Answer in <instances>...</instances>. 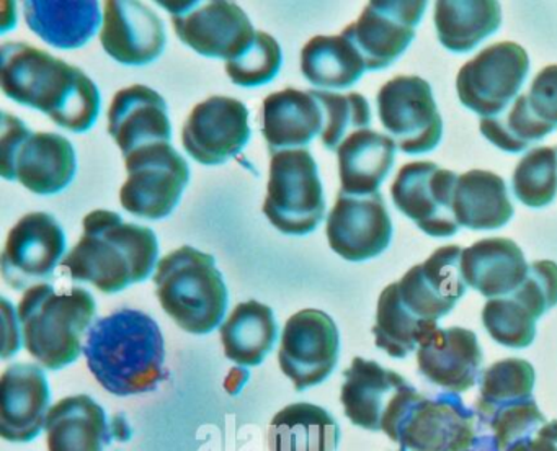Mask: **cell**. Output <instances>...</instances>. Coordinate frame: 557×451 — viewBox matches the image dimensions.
Masks as SVG:
<instances>
[{
  "mask_svg": "<svg viewBox=\"0 0 557 451\" xmlns=\"http://www.w3.org/2000/svg\"><path fill=\"white\" fill-rule=\"evenodd\" d=\"M344 376L341 401L348 420L364 430L384 431L393 440L419 391L399 373L361 356L354 358Z\"/></svg>",
  "mask_w": 557,
  "mask_h": 451,
  "instance_id": "9c48e42d",
  "label": "cell"
},
{
  "mask_svg": "<svg viewBox=\"0 0 557 451\" xmlns=\"http://www.w3.org/2000/svg\"><path fill=\"white\" fill-rule=\"evenodd\" d=\"M393 441L403 451H469L475 441V412L456 392L432 399L419 392L400 418Z\"/></svg>",
  "mask_w": 557,
  "mask_h": 451,
  "instance_id": "5bb4252c",
  "label": "cell"
},
{
  "mask_svg": "<svg viewBox=\"0 0 557 451\" xmlns=\"http://www.w3.org/2000/svg\"><path fill=\"white\" fill-rule=\"evenodd\" d=\"M417 363L423 378L448 392H466L481 379L484 353L478 336L462 327L426 333L417 349Z\"/></svg>",
  "mask_w": 557,
  "mask_h": 451,
  "instance_id": "d4e9b609",
  "label": "cell"
},
{
  "mask_svg": "<svg viewBox=\"0 0 557 451\" xmlns=\"http://www.w3.org/2000/svg\"><path fill=\"white\" fill-rule=\"evenodd\" d=\"M262 209L272 226L288 235L311 234L324 221V190L318 163L308 149L272 154Z\"/></svg>",
  "mask_w": 557,
  "mask_h": 451,
  "instance_id": "52a82bcc",
  "label": "cell"
},
{
  "mask_svg": "<svg viewBox=\"0 0 557 451\" xmlns=\"http://www.w3.org/2000/svg\"><path fill=\"white\" fill-rule=\"evenodd\" d=\"M553 131L556 130L533 113L528 95H518L504 113L481 121L482 136L498 149L510 154L523 153Z\"/></svg>",
  "mask_w": 557,
  "mask_h": 451,
  "instance_id": "74e56055",
  "label": "cell"
},
{
  "mask_svg": "<svg viewBox=\"0 0 557 451\" xmlns=\"http://www.w3.org/2000/svg\"><path fill=\"white\" fill-rule=\"evenodd\" d=\"M96 314V297L84 288L70 293L48 283L30 288L18 304L25 349L51 371L66 368L84 352Z\"/></svg>",
  "mask_w": 557,
  "mask_h": 451,
  "instance_id": "277c9868",
  "label": "cell"
},
{
  "mask_svg": "<svg viewBox=\"0 0 557 451\" xmlns=\"http://www.w3.org/2000/svg\"><path fill=\"white\" fill-rule=\"evenodd\" d=\"M508 451H557V420L547 422L534 437L513 444Z\"/></svg>",
  "mask_w": 557,
  "mask_h": 451,
  "instance_id": "7bdbcfd3",
  "label": "cell"
},
{
  "mask_svg": "<svg viewBox=\"0 0 557 451\" xmlns=\"http://www.w3.org/2000/svg\"><path fill=\"white\" fill-rule=\"evenodd\" d=\"M67 239L54 216L30 212L9 232L2 252V275L14 290L44 284L63 264Z\"/></svg>",
  "mask_w": 557,
  "mask_h": 451,
  "instance_id": "e0dca14e",
  "label": "cell"
},
{
  "mask_svg": "<svg viewBox=\"0 0 557 451\" xmlns=\"http://www.w3.org/2000/svg\"><path fill=\"white\" fill-rule=\"evenodd\" d=\"M324 110L322 146L337 150L350 134L368 130L371 123V108L360 94H334L327 90H311Z\"/></svg>",
  "mask_w": 557,
  "mask_h": 451,
  "instance_id": "ab89813d",
  "label": "cell"
},
{
  "mask_svg": "<svg viewBox=\"0 0 557 451\" xmlns=\"http://www.w3.org/2000/svg\"><path fill=\"white\" fill-rule=\"evenodd\" d=\"M453 208L458 224L472 231H494L513 218L504 179L487 170H469L458 176Z\"/></svg>",
  "mask_w": 557,
  "mask_h": 451,
  "instance_id": "4dcf8cb0",
  "label": "cell"
},
{
  "mask_svg": "<svg viewBox=\"0 0 557 451\" xmlns=\"http://www.w3.org/2000/svg\"><path fill=\"white\" fill-rule=\"evenodd\" d=\"M50 451H107L115 441H128L133 430L125 415L109 417L90 395L63 399L47 417Z\"/></svg>",
  "mask_w": 557,
  "mask_h": 451,
  "instance_id": "7402d4cb",
  "label": "cell"
},
{
  "mask_svg": "<svg viewBox=\"0 0 557 451\" xmlns=\"http://www.w3.org/2000/svg\"><path fill=\"white\" fill-rule=\"evenodd\" d=\"M109 133L125 157L139 147L171 143L168 103L146 85L122 88L109 110Z\"/></svg>",
  "mask_w": 557,
  "mask_h": 451,
  "instance_id": "484cf974",
  "label": "cell"
},
{
  "mask_svg": "<svg viewBox=\"0 0 557 451\" xmlns=\"http://www.w3.org/2000/svg\"><path fill=\"white\" fill-rule=\"evenodd\" d=\"M128 180L122 186V206L143 219L168 218L190 182V167L171 143L139 147L125 157Z\"/></svg>",
  "mask_w": 557,
  "mask_h": 451,
  "instance_id": "ba28073f",
  "label": "cell"
},
{
  "mask_svg": "<svg viewBox=\"0 0 557 451\" xmlns=\"http://www.w3.org/2000/svg\"><path fill=\"white\" fill-rule=\"evenodd\" d=\"M400 451H403V450H400Z\"/></svg>",
  "mask_w": 557,
  "mask_h": 451,
  "instance_id": "ee69618b",
  "label": "cell"
},
{
  "mask_svg": "<svg viewBox=\"0 0 557 451\" xmlns=\"http://www.w3.org/2000/svg\"><path fill=\"white\" fill-rule=\"evenodd\" d=\"M513 193L528 208H546L557 196V147H537L518 162Z\"/></svg>",
  "mask_w": 557,
  "mask_h": 451,
  "instance_id": "f35d334b",
  "label": "cell"
},
{
  "mask_svg": "<svg viewBox=\"0 0 557 451\" xmlns=\"http://www.w3.org/2000/svg\"><path fill=\"white\" fill-rule=\"evenodd\" d=\"M262 121L270 154L302 149L324 131V110L311 90L285 88L265 98Z\"/></svg>",
  "mask_w": 557,
  "mask_h": 451,
  "instance_id": "4316f807",
  "label": "cell"
},
{
  "mask_svg": "<svg viewBox=\"0 0 557 451\" xmlns=\"http://www.w3.org/2000/svg\"><path fill=\"white\" fill-rule=\"evenodd\" d=\"M530 265L511 239L494 237L474 242L461 254V273L466 284L487 300L513 293Z\"/></svg>",
  "mask_w": 557,
  "mask_h": 451,
  "instance_id": "83f0119b",
  "label": "cell"
},
{
  "mask_svg": "<svg viewBox=\"0 0 557 451\" xmlns=\"http://www.w3.org/2000/svg\"><path fill=\"white\" fill-rule=\"evenodd\" d=\"M341 355V333L324 310L302 309L289 317L282 333L278 362L298 392L322 385Z\"/></svg>",
  "mask_w": 557,
  "mask_h": 451,
  "instance_id": "9a60e30c",
  "label": "cell"
},
{
  "mask_svg": "<svg viewBox=\"0 0 557 451\" xmlns=\"http://www.w3.org/2000/svg\"><path fill=\"white\" fill-rule=\"evenodd\" d=\"M325 232L332 251L345 260L367 261L383 254L393 239V221L383 195L338 193Z\"/></svg>",
  "mask_w": 557,
  "mask_h": 451,
  "instance_id": "ffe728a7",
  "label": "cell"
},
{
  "mask_svg": "<svg viewBox=\"0 0 557 451\" xmlns=\"http://www.w3.org/2000/svg\"><path fill=\"white\" fill-rule=\"evenodd\" d=\"M536 373L527 359L505 358L484 369L479 379V399L475 415L488 414L502 405L534 398Z\"/></svg>",
  "mask_w": 557,
  "mask_h": 451,
  "instance_id": "8d00e7d4",
  "label": "cell"
},
{
  "mask_svg": "<svg viewBox=\"0 0 557 451\" xmlns=\"http://www.w3.org/2000/svg\"><path fill=\"white\" fill-rule=\"evenodd\" d=\"M178 39L198 54L233 61L256 36L252 22L233 2H161Z\"/></svg>",
  "mask_w": 557,
  "mask_h": 451,
  "instance_id": "4fadbf2b",
  "label": "cell"
},
{
  "mask_svg": "<svg viewBox=\"0 0 557 451\" xmlns=\"http://www.w3.org/2000/svg\"><path fill=\"white\" fill-rule=\"evenodd\" d=\"M426 2L386 0L370 2L357 22L344 29L363 56L367 71H383L393 65L416 38Z\"/></svg>",
  "mask_w": 557,
  "mask_h": 451,
  "instance_id": "ac0fdd59",
  "label": "cell"
},
{
  "mask_svg": "<svg viewBox=\"0 0 557 451\" xmlns=\"http://www.w3.org/2000/svg\"><path fill=\"white\" fill-rule=\"evenodd\" d=\"M337 420L319 405L298 402L282 409L269 430L270 451H337Z\"/></svg>",
  "mask_w": 557,
  "mask_h": 451,
  "instance_id": "1f68e13d",
  "label": "cell"
},
{
  "mask_svg": "<svg viewBox=\"0 0 557 451\" xmlns=\"http://www.w3.org/2000/svg\"><path fill=\"white\" fill-rule=\"evenodd\" d=\"M435 28L448 51L471 52L502 23L500 3L495 0H440L435 5Z\"/></svg>",
  "mask_w": 557,
  "mask_h": 451,
  "instance_id": "836d02e7",
  "label": "cell"
},
{
  "mask_svg": "<svg viewBox=\"0 0 557 451\" xmlns=\"http://www.w3.org/2000/svg\"><path fill=\"white\" fill-rule=\"evenodd\" d=\"M159 242L154 231L125 222L119 212L97 209L84 218V235L63 260L73 281L113 294L156 273Z\"/></svg>",
  "mask_w": 557,
  "mask_h": 451,
  "instance_id": "3957f363",
  "label": "cell"
},
{
  "mask_svg": "<svg viewBox=\"0 0 557 451\" xmlns=\"http://www.w3.org/2000/svg\"><path fill=\"white\" fill-rule=\"evenodd\" d=\"M249 139L246 105L220 95L198 103L182 130V144L188 156L203 166L226 163L247 146Z\"/></svg>",
  "mask_w": 557,
  "mask_h": 451,
  "instance_id": "44dd1931",
  "label": "cell"
},
{
  "mask_svg": "<svg viewBox=\"0 0 557 451\" xmlns=\"http://www.w3.org/2000/svg\"><path fill=\"white\" fill-rule=\"evenodd\" d=\"M283 52L278 41L265 32H257L246 51L226 62V72L233 84L253 88L269 84L278 75Z\"/></svg>",
  "mask_w": 557,
  "mask_h": 451,
  "instance_id": "60d3db41",
  "label": "cell"
},
{
  "mask_svg": "<svg viewBox=\"0 0 557 451\" xmlns=\"http://www.w3.org/2000/svg\"><path fill=\"white\" fill-rule=\"evenodd\" d=\"M461 254L459 245L440 247L396 281L400 304L420 322L438 326L465 296L468 284L461 273Z\"/></svg>",
  "mask_w": 557,
  "mask_h": 451,
  "instance_id": "d6986e66",
  "label": "cell"
},
{
  "mask_svg": "<svg viewBox=\"0 0 557 451\" xmlns=\"http://www.w3.org/2000/svg\"><path fill=\"white\" fill-rule=\"evenodd\" d=\"M2 176L41 196L58 195L77 172L76 149L54 133H34L14 114L2 113Z\"/></svg>",
  "mask_w": 557,
  "mask_h": 451,
  "instance_id": "8992f818",
  "label": "cell"
},
{
  "mask_svg": "<svg viewBox=\"0 0 557 451\" xmlns=\"http://www.w3.org/2000/svg\"><path fill=\"white\" fill-rule=\"evenodd\" d=\"M393 137L373 130L350 134L338 147L341 192L348 195H373L389 175L396 159Z\"/></svg>",
  "mask_w": 557,
  "mask_h": 451,
  "instance_id": "f546056e",
  "label": "cell"
},
{
  "mask_svg": "<svg viewBox=\"0 0 557 451\" xmlns=\"http://www.w3.org/2000/svg\"><path fill=\"white\" fill-rule=\"evenodd\" d=\"M376 103L381 124L403 153L419 156L442 143L443 120L432 87L422 77H394L377 92Z\"/></svg>",
  "mask_w": 557,
  "mask_h": 451,
  "instance_id": "8fae6325",
  "label": "cell"
},
{
  "mask_svg": "<svg viewBox=\"0 0 557 451\" xmlns=\"http://www.w3.org/2000/svg\"><path fill=\"white\" fill-rule=\"evenodd\" d=\"M557 304V264L550 260L530 265L523 283L507 296L485 303L482 322L488 336L508 349L530 346L536 322Z\"/></svg>",
  "mask_w": 557,
  "mask_h": 451,
  "instance_id": "7c38bea8",
  "label": "cell"
},
{
  "mask_svg": "<svg viewBox=\"0 0 557 451\" xmlns=\"http://www.w3.org/2000/svg\"><path fill=\"white\" fill-rule=\"evenodd\" d=\"M436 326L420 322L397 296V283L384 288L377 300L376 324L373 327L374 342L377 349L384 350L393 358H406L419 349L426 333Z\"/></svg>",
  "mask_w": 557,
  "mask_h": 451,
  "instance_id": "d590c367",
  "label": "cell"
},
{
  "mask_svg": "<svg viewBox=\"0 0 557 451\" xmlns=\"http://www.w3.org/2000/svg\"><path fill=\"white\" fill-rule=\"evenodd\" d=\"M50 385L38 365L15 363L0 381V435L28 443L40 437L50 414Z\"/></svg>",
  "mask_w": 557,
  "mask_h": 451,
  "instance_id": "cb8c5ba5",
  "label": "cell"
},
{
  "mask_svg": "<svg viewBox=\"0 0 557 451\" xmlns=\"http://www.w3.org/2000/svg\"><path fill=\"white\" fill-rule=\"evenodd\" d=\"M276 340L278 324L272 307L256 300L240 303L221 326L224 353L236 365H262Z\"/></svg>",
  "mask_w": 557,
  "mask_h": 451,
  "instance_id": "d6a6232c",
  "label": "cell"
},
{
  "mask_svg": "<svg viewBox=\"0 0 557 451\" xmlns=\"http://www.w3.org/2000/svg\"><path fill=\"white\" fill-rule=\"evenodd\" d=\"M100 42L110 58L123 65H148L158 61L168 35L158 13L139 2L106 3Z\"/></svg>",
  "mask_w": 557,
  "mask_h": 451,
  "instance_id": "603a6c76",
  "label": "cell"
},
{
  "mask_svg": "<svg viewBox=\"0 0 557 451\" xmlns=\"http://www.w3.org/2000/svg\"><path fill=\"white\" fill-rule=\"evenodd\" d=\"M0 85L5 97L40 110L71 133L92 130L100 114L99 87L86 72L25 42L0 48Z\"/></svg>",
  "mask_w": 557,
  "mask_h": 451,
  "instance_id": "6da1fadb",
  "label": "cell"
},
{
  "mask_svg": "<svg viewBox=\"0 0 557 451\" xmlns=\"http://www.w3.org/2000/svg\"><path fill=\"white\" fill-rule=\"evenodd\" d=\"M154 284L161 306L185 332L207 336L226 316L230 294L213 255L184 245L159 260Z\"/></svg>",
  "mask_w": 557,
  "mask_h": 451,
  "instance_id": "5b68a950",
  "label": "cell"
},
{
  "mask_svg": "<svg viewBox=\"0 0 557 451\" xmlns=\"http://www.w3.org/2000/svg\"><path fill=\"white\" fill-rule=\"evenodd\" d=\"M301 72L314 87L345 90L363 77L367 64L354 41L342 33L309 39L301 51Z\"/></svg>",
  "mask_w": 557,
  "mask_h": 451,
  "instance_id": "e575fe53",
  "label": "cell"
},
{
  "mask_svg": "<svg viewBox=\"0 0 557 451\" xmlns=\"http://www.w3.org/2000/svg\"><path fill=\"white\" fill-rule=\"evenodd\" d=\"M531 110L543 123L557 130V64L537 72L528 94Z\"/></svg>",
  "mask_w": 557,
  "mask_h": 451,
  "instance_id": "b9f144b4",
  "label": "cell"
},
{
  "mask_svg": "<svg viewBox=\"0 0 557 451\" xmlns=\"http://www.w3.org/2000/svg\"><path fill=\"white\" fill-rule=\"evenodd\" d=\"M456 183L458 175L436 163H406L391 186V195L396 208L420 231L432 237H453L461 228L453 208Z\"/></svg>",
  "mask_w": 557,
  "mask_h": 451,
  "instance_id": "2e32d148",
  "label": "cell"
},
{
  "mask_svg": "<svg viewBox=\"0 0 557 451\" xmlns=\"http://www.w3.org/2000/svg\"><path fill=\"white\" fill-rule=\"evenodd\" d=\"M528 74L527 51L517 42H497L462 65L456 90L461 103L482 120L495 118L517 100Z\"/></svg>",
  "mask_w": 557,
  "mask_h": 451,
  "instance_id": "30bf717a",
  "label": "cell"
},
{
  "mask_svg": "<svg viewBox=\"0 0 557 451\" xmlns=\"http://www.w3.org/2000/svg\"><path fill=\"white\" fill-rule=\"evenodd\" d=\"M28 28L58 49H79L103 25L97 0H30L25 2Z\"/></svg>",
  "mask_w": 557,
  "mask_h": 451,
  "instance_id": "f1b7e54d",
  "label": "cell"
},
{
  "mask_svg": "<svg viewBox=\"0 0 557 451\" xmlns=\"http://www.w3.org/2000/svg\"><path fill=\"white\" fill-rule=\"evenodd\" d=\"M84 355L97 381L120 398L156 391L168 378L164 336L143 310L120 309L96 320Z\"/></svg>",
  "mask_w": 557,
  "mask_h": 451,
  "instance_id": "7a4b0ae2",
  "label": "cell"
}]
</instances>
